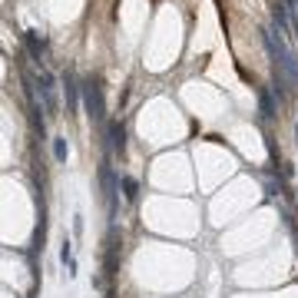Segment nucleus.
<instances>
[{"instance_id": "nucleus-6", "label": "nucleus", "mask_w": 298, "mask_h": 298, "mask_svg": "<svg viewBox=\"0 0 298 298\" xmlns=\"http://www.w3.org/2000/svg\"><path fill=\"white\" fill-rule=\"evenodd\" d=\"M99 179L106 186V202H110V216H116V189H119V176H113L110 166L99 169Z\"/></svg>"}, {"instance_id": "nucleus-13", "label": "nucleus", "mask_w": 298, "mask_h": 298, "mask_svg": "<svg viewBox=\"0 0 298 298\" xmlns=\"http://www.w3.org/2000/svg\"><path fill=\"white\" fill-rule=\"evenodd\" d=\"M295 143H298V123H295Z\"/></svg>"}, {"instance_id": "nucleus-12", "label": "nucleus", "mask_w": 298, "mask_h": 298, "mask_svg": "<svg viewBox=\"0 0 298 298\" xmlns=\"http://www.w3.org/2000/svg\"><path fill=\"white\" fill-rule=\"evenodd\" d=\"M73 232H76V236L83 232V216H76V219H73Z\"/></svg>"}, {"instance_id": "nucleus-2", "label": "nucleus", "mask_w": 298, "mask_h": 298, "mask_svg": "<svg viewBox=\"0 0 298 298\" xmlns=\"http://www.w3.org/2000/svg\"><path fill=\"white\" fill-rule=\"evenodd\" d=\"M83 106H87L90 119H93L96 126L106 123V103H103V90H99V83L90 76V80H83Z\"/></svg>"}, {"instance_id": "nucleus-11", "label": "nucleus", "mask_w": 298, "mask_h": 298, "mask_svg": "<svg viewBox=\"0 0 298 298\" xmlns=\"http://www.w3.org/2000/svg\"><path fill=\"white\" fill-rule=\"evenodd\" d=\"M265 189H268V196H279L282 193V186H275V182H265Z\"/></svg>"}, {"instance_id": "nucleus-10", "label": "nucleus", "mask_w": 298, "mask_h": 298, "mask_svg": "<svg viewBox=\"0 0 298 298\" xmlns=\"http://www.w3.org/2000/svg\"><path fill=\"white\" fill-rule=\"evenodd\" d=\"M67 156H70L67 136H53V159H56V162H67Z\"/></svg>"}, {"instance_id": "nucleus-3", "label": "nucleus", "mask_w": 298, "mask_h": 298, "mask_svg": "<svg viewBox=\"0 0 298 298\" xmlns=\"http://www.w3.org/2000/svg\"><path fill=\"white\" fill-rule=\"evenodd\" d=\"M37 87H40V96H44V110H47V119H56L60 116V103H56V76L50 70H40L37 76Z\"/></svg>"}, {"instance_id": "nucleus-7", "label": "nucleus", "mask_w": 298, "mask_h": 298, "mask_svg": "<svg viewBox=\"0 0 298 298\" xmlns=\"http://www.w3.org/2000/svg\"><path fill=\"white\" fill-rule=\"evenodd\" d=\"M259 113L262 119H275V113H279V106H275V96L268 87H259Z\"/></svg>"}, {"instance_id": "nucleus-4", "label": "nucleus", "mask_w": 298, "mask_h": 298, "mask_svg": "<svg viewBox=\"0 0 298 298\" xmlns=\"http://www.w3.org/2000/svg\"><path fill=\"white\" fill-rule=\"evenodd\" d=\"M60 83H63V93H67V113L73 116V113L80 110L83 83H76V76H73V73H63V76H60Z\"/></svg>"}, {"instance_id": "nucleus-5", "label": "nucleus", "mask_w": 298, "mask_h": 298, "mask_svg": "<svg viewBox=\"0 0 298 298\" xmlns=\"http://www.w3.org/2000/svg\"><path fill=\"white\" fill-rule=\"evenodd\" d=\"M106 136H110V149L116 156H126V126L119 119H110L106 123Z\"/></svg>"}, {"instance_id": "nucleus-9", "label": "nucleus", "mask_w": 298, "mask_h": 298, "mask_svg": "<svg viewBox=\"0 0 298 298\" xmlns=\"http://www.w3.org/2000/svg\"><path fill=\"white\" fill-rule=\"evenodd\" d=\"M119 186H123V199H126V202H136V196H139V182L133 179V176H119Z\"/></svg>"}, {"instance_id": "nucleus-8", "label": "nucleus", "mask_w": 298, "mask_h": 298, "mask_svg": "<svg viewBox=\"0 0 298 298\" xmlns=\"http://www.w3.org/2000/svg\"><path fill=\"white\" fill-rule=\"evenodd\" d=\"M24 44H27V50H30V56H33V60H44V50H47V44H44V37H40V33L37 30H27L24 33Z\"/></svg>"}, {"instance_id": "nucleus-1", "label": "nucleus", "mask_w": 298, "mask_h": 298, "mask_svg": "<svg viewBox=\"0 0 298 298\" xmlns=\"http://www.w3.org/2000/svg\"><path fill=\"white\" fill-rule=\"evenodd\" d=\"M262 44H265L268 56H272V67H279L282 73L292 80V87L298 90V53L288 47V40L282 37L275 27H265V30H262Z\"/></svg>"}]
</instances>
